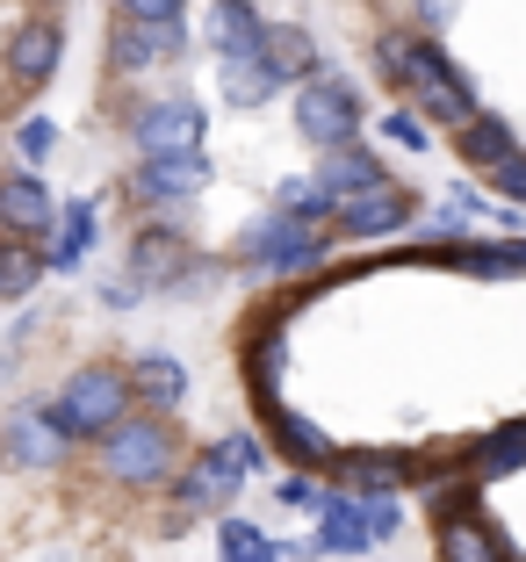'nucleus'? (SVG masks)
<instances>
[{"instance_id":"7c9ffc66","label":"nucleus","mask_w":526,"mask_h":562,"mask_svg":"<svg viewBox=\"0 0 526 562\" xmlns=\"http://www.w3.org/2000/svg\"><path fill=\"white\" fill-rule=\"evenodd\" d=\"M123 8V22H181L188 0H115Z\"/></svg>"},{"instance_id":"b1692460","label":"nucleus","mask_w":526,"mask_h":562,"mask_svg":"<svg viewBox=\"0 0 526 562\" xmlns=\"http://www.w3.org/2000/svg\"><path fill=\"white\" fill-rule=\"evenodd\" d=\"M216 562H281V548L267 541L253 519H224V527H216Z\"/></svg>"},{"instance_id":"72a5a7b5","label":"nucleus","mask_w":526,"mask_h":562,"mask_svg":"<svg viewBox=\"0 0 526 562\" xmlns=\"http://www.w3.org/2000/svg\"><path fill=\"white\" fill-rule=\"evenodd\" d=\"M137 296H145V289H137L131 274H115V281H101V303H109V311H131Z\"/></svg>"},{"instance_id":"473e14b6","label":"nucleus","mask_w":526,"mask_h":562,"mask_svg":"<svg viewBox=\"0 0 526 562\" xmlns=\"http://www.w3.org/2000/svg\"><path fill=\"white\" fill-rule=\"evenodd\" d=\"M477 462H483V469H512V462H526V432H505V440H491Z\"/></svg>"},{"instance_id":"f704fd0d","label":"nucleus","mask_w":526,"mask_h":562,"mask_svg":"<svg viewBox=\"0 0 526 562\" xmlns=\"http://www.w3.org/2000/svg\"><path fill=\"white\" fill-rule=\"evenodd\" d=\"M390 137H396V145H412V151H418V145H426V131H418V123H412V116H390Z\"/></svg>"},{"instance_id":"f8f14e48","label":"nucleus","mask_w":526,"mask_h":562,"mask_svg":"<svg viewBox=\"0 0 526 562\" xmlns=\"http://www.w3.org/2000/svg\"><path fill=\"white\" fill-rule=\"evenodd\" d=\"M123 274L137 281V289H181L188 274H195V246L181 238V224H145V232L131 238V267Z\"/></svg>"},{"instance_id":"6e6552de","label":"nucleus","mask_w":526,"mask_h":562,"mask_svg":"<svg viewBox=\"0 0 526 562\" xmlns=\"http://www.w3.org/2000/svg\"><path fill=\"white\" fill-rule=\"evenodd\" d=\"M238 252H246V267H267V274H296V267H311L317 252H325V238H317L311 224H296V216L267 210L260 224H246Z\"/></svg>"},{"instance_id":"4be33fe9","label":"nucleus","mask_w":526,"mask_h":562,"mask_svg":"<svg viewBox=\"0 0 526 562\" xmlns=\"http://www.w3.org/2000/svg\"><path fill=\"white\" fill-rule=\"evenodd\" d=\"M51 267H44V246H22V238H0V311L8 303H22L44 281Z\"/></svg>"},{"instance_id":"a878e982","label":"nucleus","mask_w":526,"mask_h":562,"mask_svg":"<svg viewBox=\"0 0 526 562\" xmlns=\"http://www.w3.org/2000/svg\"><path fill=\"white\" fill-rule=\"evenodd\" d=\"M275 210H281V216H296V224H317V216H332V210H339V202H332V195H325V188H317V181H281Z\"/></svg>"},{"instance_id":"f03ea898","label":"nucleus","mask_w":526,"mask_h":562,"mask_svg":"<svg viewBox=\"0 0 526 562\" xmlns=\"http://www.w3.org/2000/svg\"><path fill=\"white\" fill-rule=\"evenodd\" d=\"M376 58H382V66H390L404 87H412L418 101H426V116H440V123H477V94L461 87V72L447 66L440 50L404 44V36H382V50H376Z\"/></svg>"},{"instance_id":"cd10ccee","label":"nucleus","mask_w":526,"mask_h":562,"mask_svg":"<svg viewBox=\"0 0 526 562\" xmlns=\"http://www.w3.org/2000/svg\"><path fill=\"white\" fill-rule=\"evenodd\" d=\"M15 151H22V166L36 173V166L58 151V123H51V116H22V123H15Z\"/></svg>"},{"instance_id":"dca6fc26","label":"nucleus","mask_w":526,"mask_h":562,"mask_svg":"<svg viewBox=\"0 0 526 562\" xmlns=\"http://www.w3.org/2000/svg\"><path fill=\"white\" fill-rule=\"evenodd\" d=\"M216 94H224L231 109H260V101L281 94V72L267 66L260 50H246V58H216Z\"/></svg>"},{"instance_id":"5701e85b","label":"nucleus","mask_w":526,"mask_h":562,"mask_svg":"<svg viewBox=\"0 0 526 562\" xmlns=\"http://www.w3.org/2000/svg\"><path fill=\"white\" fill-rule=\"evenodd\" d=\"M260 58L281 72V87H289V80H303V87H311L317 50H311V36H303V30H275V22H267V44H260Z\"/></svg>"},{"instance_id":"c756f323","label":"nucleus","mask_w":526,"mask_h":562,"mask_svg":"<svg viewBox=\"0 0 526 562\" xmlns=\"http://www.w3.org/2000/svg\"><path fill=\"white\" fill-rule=\"evenodd\" d=\"M275 432H281V447H289V454H303V462L332 454V447H325V432H317V426H303V418H275Z\"/></svg>"},{"instance_id":"ddd939ff","label":"nucleus","mask_w":526,"mask_h":562,"mask_svg":"<svg viewBox=\"0 0 526 562\" xmlns=\"http://www.w3.org/2000/svg\"><path fill=\"white\" fill-rule=\"evenodd\" d=\"M202 188H210V159H137L131 173V202H145V210H181V202H195Z\"/></svg>"},{"instance_id":"aec40b11","label":"nucleus","mask_w":526,"mask_h":562,"mask_svg":"<svg viewBox=\"0 0 526 562\" xmlns=\"http://www.w3.org/2000/svg\"><path fill=\"white\" fill-rule=\"evenodd\" d=\"M440 562H512V555H505L491 519L455 513V519H440Z\"/></svg>"},{"instance_id":"1a4fd4ad","label":"nucleus","mask_w":526,"mask_h":562,"mask_svg":"<svg viewBox=\"0 0 526 562\" xmlns=\"http://www.w3.org/2000/svg\"><path fill=\"white\" fill-rule=\"evenodd\" d=\"M181 50H188L181 22H123L115 15L109 44H101V66H109L115 80H137V72H152L159 58H181Z\"/></svg>"},{"instance_id":"c85d7f7f","label":"nucleus","mask_w":526,"mask_h":562,"mask_svg":"<svg viewBox=\"0 0 526 562\" xmlns=\"http://www.w3.org/2000/svg\"><path fill=\"white\" fill-rule=\"evenodd\" d=\"M461 145H469V159H483V166L512 159V131H505V123H491V116L469 123V137H461Z\"/></svg>"},{"instance_id":"4468645a","label":"nucleus","mask_w":526,"mask_h":562,"mask_svg":"<svg viewBox=\"0 0 526 562\" xmlns=\"http://www.w3.org/2000/svg\"><path fill=\"white\" fill-rule=\"evenodd\" d=\"M339 232L346 238H382V232H396V224H404V216H412V202H404V188H368V195H354V202H339Z\"/></svg>"},{"instance_id":"393cba45","label":"nucleus","mask_w":526,"mask_h":562,"mask_svg":"<svg viewBox=\"0 0 526 562\" xmlns=\"http://www.w3.org/2000/svg\"><path fill=\"white\" fill-rule=\"evenodd\" d=\"M339 476L354 483V491H390V483H404V462H396V454H346Z\"/></svg>"},{"instance_id":"0eeeda50","label":"nucleus","mask_w":526,"mask_h":562,"mask_svg":"<svg viewBox=\"0 0 526 562\" xmlns=\"http://www.w3.org/2000/svg\"><path fill=\"white\" fill-rule=\"evenodd\" d=\"M390 533H396L390 497H325V533H317L325 555H368V548L390 541Z\"/></svg>"},{"instance_id":"423d86ee","label":"nucleus","mask_w":526,"mask_h":562,"mask_svg":"<svg viewBox=\"0 0 526 562\" xmlns=\"http://www.w3.org/2000/svg\"><path fill=\"white\" fill-rule=\"evenodd\" d=\"M58 66H66V22L58 15H22L15 30H8V44H0V72H8L22 94L51 87Z\"/></svg>"},{"instance_id":"2eb2a0df","label":"nucleus","mask_w":526,"mask_h":562,"mask_svg":"<svg viewBox=\"0 0 526 562\" xmlns=\"http://www.w3.org/2000/svg\"><path fill=\"white\" fill-rule=\"evenodd\" d=\"M202 30H210L216 58H246V50H260V44H267V22L253 15V0H210Z\"/></svg>"},{"instance_id":"c9c22d12","label":"nucleus","mask_w":526,"mask_h":562,"mask_svg":"<svg viewBox=\"0 0 526 562\" xmlns=\"http://www.w3.org/2000/svg\"><path fill=\"white\" fill-rule=\"evenodd\" d=\"M30 8H58V0H30Z\"/></svg>"},{"instance_id":"2f4dec72","label":"nucleus","mask_w":526,"mask_h":562,"mask_svg":"<svg viewBox=\"0 0 526 562\" xmlns=\"http://www.w3.org/2000/svg\"><path fill=\"white\" fill-rule=\"evenodd\" d=\"M491 188H505L512 202H526V151H512V159L491 166Z\"/></svg>"},{"instance_id":"39448f33","label":"nucleus","mask_w":526,"mask_h":562,"mask_svg":"<svg viewBox=\"0 0 526 562\" xmlns=\"http://www.w3.org/2000/svg\"><path fill=\"white\" fill-rule=\"evenodd\" d=\"M202 131H210V116H202V101H188V94L137 101V116H131V145L145 151V159H195Z\"/></svg>"},{"instance_id":"a211bd4d","label":"nucleus","mask_w":526,"mask_h":562,"mask_svg":"<svg viewBox=\"0 0 526 562\" xmlns=\"http://www.w3.org/2000/svg\"><path fill=\"white\" fill-rule=\"evenodd\" d=\"M94 246V202H58V224H51V246H44V267L51 274H72Z\"/></svg>"},{"instance_id":"f3484780","label":"nucleus","mask_w":526,"mask_h":562,"mask_svg":"<svg viewBox=\"0 0 526 562\" xmlns=\"http://www.w3.org/2000/svg\"><path fill=\"white\" fill-rule=\"evenodd\" d=\"M123 375H131V404H152V412H174L188 397V368L174 353H137Z\"/></svg>"},{"instance_id":"9d476101","label":"nucleus","mask_w":526,"mask_h":562,"mask_svg":"<svg viewBox=\"0 0 526 562\" xmlns=\"http://www.w3.org/2000/svg\"><path fill=\"white\" fill-rule=\"evenodd\" d=\"M296 131L311 137V145H325V151H346V145H354V131H361V101H354V87L311 80L296 94Z\"/></svg>"},{"instance_id":"bb28decb","label":"nucleus","mask_w":526,"mask_h":562,"mask_svg":"<svg viewBox=\"0 0 526 562\" xmlns=\"http://www.w3.org/2000/svg\"><path fill=\"white\" fill-rule=\"evenodd\" d=\"M469 274H526V246H455Z\"/></svg>"},{"instance_id":"6ab92c4d","label":"nucleus","mask_w":526,"mask_h":562,"mask_svg":"<svg viewBox=\"0 0 526 562\" xmlns=\"http://www.w3.org/2000/svg\"><path fill=\"white\" fill-rule=\"evenodd\" d=\"M66 447H72V440H66L58 426H51L44 412L8 418V454H15L22 469H58V462H66Z\"/></svg>"},{"instance_id":"7ed1b4c3","label":"nucleus","mask_w":526,"mask_h":562,"mask_svg":"<svg viewBox=\"0 0 526 562\" xmlns=\"http://www.w3.org/2000/svg\"><path fill=\"white\" fill-rule=\"evenodd\" d=\"M253 469H260V440H253V432H231V440L202 447L188 476H174V505H181L188 519H195V513H224Z\"/></svg>"},{"instance_id":"412c9836","label":"nucleus","mask_w":526,"mask_h":562,"mask_svg":"<svg viewBox=\"0 0 526 562\" xmlns=\"http://www.w3.org/2000/svg\"><path fill=\"white\" fill-rule=\"evenodd\" d=\"M317 188H325L332 202H354V195H368V188H382V166L368 159V151H332L325 159V173H317Z\"/></svg>"},{"instance_id":"9b49d317","label":"nucleus","mask_w":526,"mask_h":562,"mask_svg":"<svg viewBox=\"0 0 526 562\" xmlns=\"http://www.w3.org/2000/svg\"><path fill=\"white\" fill-rule=\"evenodd\" d=\"M51 224H58V195H51L44 173H30V166L0 173V238L36 246V238H51Z\"/></svg>"},{"instance_id":"20e7f679","label":"nucleus","mask_w":526,"mask_h":562,"mask_svg":"<svg viewBox=\"0 0 526 562\" xmlns=\"http://www.w3.org/2000/svg\"><path fill=\"white\" fill-rule=\"evenodd\" d=\"M101 447V476L131 483V491H152V483H174V426L166 418H123Z\"/></svg>"},{"instance_id":"f257e3e1","label":"nucleus","mask_w":526,"mask_h":562,"mask_svg":"<svg viewBox=\"0 0 526 562\" xmlns=\"http://www.w3.org/2000/svg\"><path fill=\"white\" fill-rule=\"evenodd\" d=\"M44 418L66 432V440H109V432L131 418V375L109 368V361L72 368V375L58 382V397L44 404Z\"/></svg>"}]
</instances>
